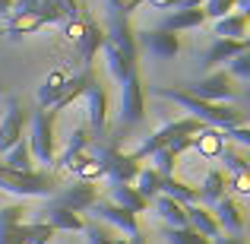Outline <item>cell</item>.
Instances as JSON below:
<instances>
[{
	"mask_svg": "<svg viewBox=\"0 0 250 244\" xmlns=\"http://www.w3.org/2000/svg\"><path fill=\"white\" fill-rule=\"evenodd\" d=\"M114 244H127V238H114Z\"/></svg>",
	"mask_w": 250,
	"mask_h": 244,
	"instance_id": "45",
	"label": "cell"
},
{
	"mask_svg": "<svg viewBox=\"0 0 250 244\" xmlns=\"http://www.w3.org/2000/svg\"><path fill=\"white\" fill-rule=\"evenodd\" d=\"M140 3H149V6H162V10H196L203 6V0H140Z\"/></svg>",
	"mask_w": 250,
	"mask_h": 244,
	"instance_id": "39",
	"label": "cell"
},
{
	"mask_svg": "<svg viewBox=\"0 0 250 244\" xmlns=\"http://www.w3.org/2000/svg\"><path fill=\"white\" fill-rule=\"evenodd\" d=\"M212 216H215L219 232H228L231 238H241V235H244V209H241V203L234 200L231 194H225L219 203H215Z\"/></svg>",
	"mask_w": 250,
	"mask_h": 244,
	"instance_id": "13",
	"label": "cell"
},
{
	"mask_svg": "<svg viewBox=\"0 0 250 244\" xmlns=\"http://www.w3.org/2000/svg\"><path fill=\"white\" fill-rule=\"evenodd\" d=\"M215 38H231V42H244L247 38V13H228V16L215 19Z\"/></svg>",
	"mask_w": 250,
	"mask_h": 244,
	"instance_id": "22",
	"label": "cell"
},
{
	"mask_svg": "<svg viewBox=\"0 0 250 244\" xmlns=\"http://www.w3.org/2000/svg\"><path fill=\"white\" fill-rule=\"evenodd\" d=\"M159 194H162V197H171V200H177L181 206H193V203H200V194H196V187H190V184L177 181L174 175H171V177H162Z\"/></svg>",
	"mask_w": 250,
	"mask_h": 244,
	"instance_id": "24",
	"label": "cell"
},
{
	"mask_svg": "<svg viewBox=\"0 0 250 244\" xmlns=\"http://www.w3.org/2000/svg\"><path fill=\"white\" fill-rule=\"evenodd\" d=\"M225 187H228V177H225V171H215V168H212L206 177H203V184L196 187V194H200V203H212V206H215V203H219L222 197L228 194Z\"/></svg>",
	"mask_w": 250,
	"mask_h": 244,
	"instance_id": "26",
	"label": "cell"
},
{
	"mask_svg": "<svg viewBox=\"0 0 250 244\" xmlns=\"http://www.w3.org/2000/svg\"><path fill=\"white\" fill-rule=\"evenodd\" d=\"M104 61H108V70H111V76H114L117 83H127L133 73H140V61H133V57H127V54H121V51H114L108 42H104Z\"/></svg>",
	"mask_w": 250,
	"mask_h": 244,
	"instance_id": "18",
	"label": "cell"
},
{
	"mask_svg": "<svg viewBox=\"0 0 250 244\" xmlns=\"http://www.w3.org/2000/svg\"><path fill=\"white\" fill-rule=\"evenodd\" d=\"M25 213L29 209L22 203H10V206H0V228H10V225H22Z\"/></svg>",
	"mask_w": 250,
	"mask_h": 244,
	"instance_id": "35",
	"label": "cell"
},
{
	"mask_svg": "<svg viewBox=\"0 0 250 244\" xmlns=\"http://www.w3.org/2000/svg\"><path fill=\"white\" fill-rule=\"evenodd\" d=\"M89 146H92V133H89V127H76L73 130V136H70V143H67V149H63V155L61 159H54L57 165H63V168H70L76 159H83L85 153H89Z\"/></svg>",
	"mask_w": 250,
	"mask_h": 244,
	"instance_id": "23",
	"label": "cell"
},
{
	"mask_svg": "<svg viewBox=\"0 0 250 244\" xmlns=\"http://www.w3.org/2000/svg\"><path fill=\"white\" fill-rule=\"evenodd\" d=\"M225 146H228V140L222 136V130H215V127H203L200 133L190 140V149H196V153L206 155V159H219Z\"/></svg>",
	"mask_w": 250,
	"mask_h": 244,
	"instance_id": "19",
	"label": "cell"
},
{
	"mask_svg": "<svg viewBox=\"0 0 250 244\" xmlns=\"http://www.w3.org/2000/svg\"><path fill=\"white\" fill-rule=\"evenodd\" d=\"M111 203H117L121 209H127V213H133V216L149 206V203L136 194L133 184H114V187H111Z\"/></svg>",
	"mask_w": 250,
	"mask_h": 244,
	"instance_id": "27",
	"label": "cell"
},
{
	"mask_svg": "<svg viewBox=\"0 0 250 244\" xmlns=\"http://www.w3.org/2000/svg\"><path fill=\"white\" fill-rule=\"evenodd\" d=\"M51 200L61 203V206H67V209H73V213L80 216L85 209H92V203L98 200V187L89 184V181H73L70 187H63L61 194H54Z\"/></svg>",
	"mask_w": 250,
	"mask_h": 244,
	"instance_id": "12",
	"label": "cell"
},
{
	"mask_svg": "<svg viewBox=\"0 0 250 244\" xmlns=\"http://www.w3.org/2000/svg\"><path fill=\"white\" fill-rule=\"evenodd\" d=\"M67 35H70V42H73L76 54H80L83 70H89L92 61H95V54L104 48V29H98L92 13H80L73 22H67Z\"/></svg>",
	"mask_w": 250,
	"mask_h": 244,
	"instance_id": "4",
	"label": "cell"
},
{
	"mask_svg": "<svg viewBox=\"0 0 250 244\" xmlns=\"http://www.w3.org/2000/svg\"><path fill=\"white\" fill-rule=\"evenodd\" d=\"M127 244H146V241H143V235H133V238H127Z\"/></svg>",
	"mask_w": 250,
	"mask_h": 244,
	"instance_id": "44",
	"label": "cell"
},
{
	"mask_svg": "<svg viewBox=\"0 0 250 244\" xmlns=\"http://www.w3.org/2000/svg\"><path fill=\"white\" fill-rule=\"evenodd\" d=\"M206 22V16H203V6H196V10H174V13H168L165 19H162V25L159 29H165V32H187V29H200V25Z\"/></svg>",
	"mask_w": 250,
	"mask_h": 244,
	"instance_id": "21",
	"label": "cell"
},
{
	"mask_svg": "<svg viewBox=\"0 0 250 244\" xmlns=\"http://www.w3.org/2000/svg\"><path fill=\"white\" fill-rule=\"evenodd\" d=\"M250 51V42H231V38H215L212 44L206 48V57H203V67L206 70H215L219 64H231L238 54H244Z\"/></svg>",
	"mask_w": 250,
	"mask_h": 244,
	"instance_id": "16",
	"label": "cell"
},
{
	"mask_svg": "<svg viewBox=\"0 0 250 244\" xmlns=\"http://www.w3.org/2000/svg\"><path fill=\"white\" fill-rule=\"evenodd\" d=\"M231 187L238 190V194H250V171H244V175H231Z\"/></svg>",
	"mask_w": 250,
	"mask_h": 244,
	"instance_id": "41",
	"label": "cell"
},
{
	"mask_svg": "<svg viewBox=\"0 0 250 244\" xmlns=\"http://www.w3.org/2000/svg\"><path fill=\"white\" fill-rule=\"evenodd\" d=\"M104 42H108L114 51H121V54H127V57H133V61H140L136 32H133V25H130L127 16H121V13H108V32H104Z\"/></svg>",
	"mask_w": 250,
	"mask_h": 244,
	"instance_id": "9",
	"label": "cell"
},
{
	"mask_svg": "<svg viewBox=\"0 0 250 244\" xmlns=\"http://www.w3.org/2000/svg\"><path fill=\"white\" fill-rule=\"evenodd\" d=\"M222 136H225V140H228V136H231V140L238 143L241 149H244L247 143H250V130H247V124H244V127H234V130H225V133H222Z\"/></svg>",
	"mask_w": 250,
	"mask_h": 244,
	"instance_id": "40",
	"label": "cell"
},
{
	"mask_svg": "<svg viewBox=\"0 0 250 244\" xmlns=\"http://www.w3.org/2000/svg\"><path fill=\"white\" fill-rule=\"evenodd\" d=\"M38 222L51 225L54 232H83V228H85L83 216H76L73 209L61 206V203H54V200H48L42 209H38Z\"/></svg>",
	"mask_w": 250,
	"mask_h": 244,
	"instance_id": "14",
	"label": "cell"
},
{
	"mask_svg": "<svg viewBox=\"0 0 250 244\" xmlns=\"http://www.w3.org/2000/svg\"><path fill=\"white\" fill-rule=\"evenodd\" d=\"M187 228H193L196 235H203V238L215 241L219 238V225H215V216L209 213L206 206H200V203H193V206H187Z\"/></svg>",
	"mask_w": 250,
	"mask_h": 244,
	"instance_id": "20",
	"label": "cell"
},
{
	"mask_svg": "<svg viewBox=\"0 0 250 244\" xmlns=\"http://www.w3.org/2000/svg\"><path fill=\"white\" fill-rule=\"evenodd\" d=\"M19 140H22V108L16 98H10L6 117L0 121V153H10Z\"/></svg>",
	"mask_w": 250,
	"mask_h": 244,
	"instance_id": "17",
	"label": "cell"
},
{
	"mask_svg": "<svg viewBox=\"0 0 250 244\" xmlns=\"http://www.w3.org/2000/svg\"><path fill=\"white\" fill-rule=\"evenodd\" d=\"M155 95L159 98H171V102H177L184 111H190V117H196L200 124H206V127H215V130H234V127H244V114H241L238 108H231V105H212V102H203V98H193L187 95L184 89H171V86H155Z\"/></svg>",
	"mask_w": 250,
	"mask_h": 244,
	"instance_id": "1",
	"label": "cell"
},
{
	"mask_svg": "<svg viewBox=\"0 0 250 244\" xmlns=\"http://www.w3.org/2000/svg\"><path fill=\"white\" fill-rule=\"evenodd\" d=\"M155 213L162 216V219L168 222V228H187V206H181L177 200H171V197H155L152 200Z\"/></svg>",
	"mask_w": 250,
	"mask_h": 244,
	"instance_id": "25",
	"label": "cell"
},
{
	"mask_svg": "<svg viewBox=\"0 0 250 244\" xmlns=\"http://www.w3.org/2000/svg\"><path fill=\"white\" fill-rule=\"evenodd\" d=\"M70 83H73V76L63 73V70H54V73H48L38 86V111H51L57 102H61L63 95H67Z\"/></svg>",
	"mask_w": 250,
	"mask_h": 244,
	"instance_id": "15",
	"label": "cell"
},
{
	"mask_svg": "<svg viewBox=\"0 0 250 244\" xmlns=\"http://www.w3.org/2000/svg\"><path fill=\"white\" fill-rule=\"evenodd\" d=\"M92 213H95L98 222H108V225L121 228V232H127L130 238L140 235V219H136L133 213H127V209H121L117 203H111V200H102V197H98V200L92 203Z\"/></svg>",
	"mask_w": 250,
	"mask_h": 244,
	"instance_id": "11",
	"label": "cell"
},
{
	"mask_svg": "<svg viewBox=\"0 0 250 244\" xmlns=\"http://www.w3.org/2000/svg\"><path fill=\"white\" fill-rule=\"evenodd\" d=\"M51 6H54L57 10V16H61V22H73L76 16H80V3H76V0H48Z\"/></svg>",
	"mask_w": 250,
	"mask_h": 244,
	"instance_id": "37",
	"label": "cell"
},
{
	"mask_svg": "<svg viewBox=\"0 0 250 244\" xmlns=\"http://www.w3.org/2000/svg\"><path fill=\"white\" fill-rule=\"evenodd\" d=\"M57 187V181L48 171H13L6 165H0V190L16 197H51Z\"/></svg>",
	"mask_w": 250,
	"mask_h": 244,
	"instance_id": "3",
	"label": "cell"
},
{
	"mask_svg": "<svg viewBox=\"0 0 250 244\" xmlns=\"http://www.w3.org/2000/svg\"><path fill=\"white\" fill-rule=\"evenodd\" d=\"M165 241L168 244H212L209 238L196 235L193 228H165Z\"/></svg>",
	"mask_w": 250,
	"mask_h": 244,
	"instance_id": "33",
	"label": "cell"
},
{
	"mask_svg": "<svg viewBox=\"0 0 250 244\" xmlns=\"http://www.w3.org/2000/svg\"><path fill=\"white\" fill-rule=\"evenodd\" d=\"M219 159H225V168L231 171V175H244V171H250V159L244 155V149H234V146H225L222 149Z\"/></svg>",
	"mask_w": 250,
	"mask_h": 244,
	"instance_id": "32",
	"label": "cell"
},
{
	"mask_svg": "<svg viewBox=\"0 0 250 244\" xmlns=\"http://www.w3.org/2000/svg\"><path fill=\"white\" fill-rule=\"evenodd\" d=\"M85 241L89 244H114V232L104 222H85Z\"/></svg>",
	"mask_w": 250,
	"mask_h": 244,
	"instance_id": "34",
	"label": "cell"
},
{
	"mask_svg": "<svg viewBox=\"0 0 250 244\" xmlns=\"http://www.w3.org/2000/svg\"><path fill=\"white\" fill-rule=\"evenodd\" d=\"M184 92L193 95V98H203V102L225 105L228 98H234V80L228 76V70H212V73H206L203 80L184 86Z\"/></svg>",
	"mask_w": 250,
	"mask_h": 244,
	"instance_id": "6",
	"label": "cell"
},
{
	"mask_svg": "<svg viewBox=\"0 0 250 244\" xmlns=\"http://www.w3.org/2000/svg\"><path fill=\"white\" fill-rule=\"evenodd\" d=\"M0 165H6V168H13V171H32L35 168V159H32V153H29V143L19 140L10 153H3V162Z\"/></svg>",
	"mask_w": 250,
	"mask_h": 244,
	"instance_id": "29",
	"label": "cell"
},
{
	"mask_svg": "<svg viewBox=\"0 0 250 244\" xmlns=\"http://www.w3.org/2000/svg\"><path fill=\"white\" fill-rule=\"evenodd\" d=\"M136 48L149 51V54L159 57V61H168V57L181 54V38H177L174 32H165V29H149V32H140V35H136Z\"/></svg>",
	"mask_w": 250,
	"mask_h": 244,
	"instance_id": "10",
	"label": "cell"
},
{
	"mask_svg": "<svg viewBox=\"0 0 250 244\" xmlns=\"http://www.w3.org/2000/svg\"><path fill=\"white\" fill-rule=\"evenodd\" d=\"M54 228L51 225H44V222H22V241L25 244H51L54 241Z\"/></svg>",
	"mask_w": 250,
	"mask_h": 244,
	"instance_id": "31",
	"label": "cell"
},
{
	"mask_svg": "<svg viewBox=\"0 0 250 244\" xmlns=\"http://www.w3.org/2000/svg\"><path fill=\"white\" fill-rule=\"evenodd\" d=\"M42 25H44V22H42V16L32 10V13H22V16H10V19H6L3 35H10V38H22V35H32V32H38Z\"/></svg>",
	"mask_w": 250,
	"mask_h": 244,
	"instance_id": "28",
	"label": "cell"
},
{
	"mask_svg": "<svg viewBox=\"0 0 250 244\" xmlns=\"http://www.w3.org/2000/svg\"><path fill=\"white\" fill-rule=\"evenodd\" d=\"M203 127H206V124H200L196 117H190V114L177 117V121H168L165 127H159L155 133H149L146 140H143L140 146H136L133 159H136V162H143V159H149V155H155L159 149L171 146V143H177V140H190V136H196Z\"/></svg>",
	"mask_w": 250,
	"mask_h": 244,
	"instance_id": "2",
	"label": "cell"
},
{
	"mask_svg": "<svg viewBox=\"0 0 250 244\" xmlns=\"http://www.w3.org/2000/svg\"><path fill=\"white\" fill-rule=\"evenodd\" d=\"M54 111H35L32 117V136H29V153L38 162H54L57 159V140H54Z\"/></svg>",
	"mask_w": 250,
	"mask_h": 244,
	"instance_id": "5",
	"label": "cell"
},
{
	"mask_svg": "<svg viewBox=\"0 0 250 244\" xmlns=\"http://www.w3.org/2000/svg\"><path fill=\"white\" fill-rule=\"evenodd\" d=\"M159 184H162V177L155 175L152 168H140V175H136L133 187H136V194H140L146 203H152L155 197H159Z\"/></svg>",
	"mask_w": 250,
	"mask_h": 244,
	"instance_id": "30",
	"label": "cell"
},
{
	"mask_svg": "<svg viewBox=\"0 0 250 244\" xmlns=\"http://www.w3.org/2000/svg\"><path fill=\"white\" fill-rule=\"evenodd\" d=\"M13 10V0H0V16H10Z\"/></svg>",
	"mask_w": 250,
	"mask_h": 244,
	"instance_id": "42",
	"label": "cell"
},
{
	"mask_svg": "<svg viewBox=\"0 0 250 244\" xmlns=\"http://www.w3.org/2000/svg\"><path fill=\"white\" fill-rule=\"evenodd\" d=\"M228 76H231V80H250V51L238 54L228 64Z\"/></svg>",
	"mask_w": 250,
	"mask_h": 244,
	"instance_id": "38",
	"label": "cell"
},
{
	"mask_svg": "<svg viewBox=\"0 0 250 244\" xmlns=\"http://www.w3.org/2000/svg\"><path fill=\"white\" fill-rule=\"evenodd\" d=\"M146 117V89L140 73H133L121 86V130H130Z\"/></svg>",
	"mask_w": 250,
	"mask_h": 244,
	"instance_id": "7",
	"label": "cell"
},
{
	"mask_svg": "<svg viewBox=\"0 0 250 244\" xmlns=\"http://www.w3.org/2000/svg\"><path fill=\"white\" fill-rule=\"evenodd\" d=\"M212 244H247L244 238H215Z\"/></svg>",
	"mask_w": 250,
	"mask_h": 244,
	"instance_id": "43",
	"label": "cell"
},
{
	"mask_svg": "<svg viewBox=\"0 0 250 244\" xmlns=\"http://www.w3.org/2000/svg\"><path fill=\"white\" fill-rule=\"evenodd\" d=\"M234 13V0H203V16L206 19H222Z\"/></svg>",
	"mask_w": 250,
	"mask_h": 244,
	"instance_id": "36",
	"label": "cell"
},
{
	"mask_svg": "<svg viewBox=\"0 0 250 244\" xmlns=\"http://www.w3.org/2000/svg\"><path fill=\"white\" fill-rule=\"evenodd\" d=\"M85 105H89V133L92 143L104 140V130H108V92L102 89V83L92 76L89 86H85Z\"/></svg>",
	"mask_w": 250,
	"mask_h": 244,
	"instance_id": "8",
	"label": "cell"
}]
</instances>
